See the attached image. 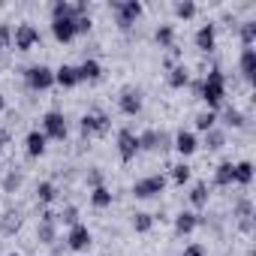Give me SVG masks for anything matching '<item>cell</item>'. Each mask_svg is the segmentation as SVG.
<instances>
[{"mask_svg": "<svg viewBox=\"0 0 256 256\" xmlns=\"http://www.w3.org/2000/svg\"><path fill=\"white\" fill-rule=\"evenodd\" d=\"M36 199H40L42 205H52V202L58 199V187H54L52 181H40V187H36Z\"/></svg>", "mask_w": 256, "mask_h": 256, "instance_id": "obj_27", "label": "cell"}, {"mask_svg": "<svg viewBox=\"0 0 256 256\" xmlns=\"http://www.w3.org/2000/svg\"><path fill=\"white\" fill-rule=\"evenodd\" d=\"M18 184H22V175H16V172H12V175L6 178V190H16Z\"/></svg>", "mask_w": 256, "mask_h": 256, "instance_id": "obj_44", "label": "cell"}, {"mask_svg": "<svg viewBox=\"0 0 256 256\" xmlns=\"http://www.w3.org/2000/svg\"><path fill=\"white\" fill-rule=\"evenodd\" d=\"M238 229L241 232H253V217H241L238 220Z\"/></svg>", "mask_w": 256, "mask_h": 256, "instance_id": "obj_43", "label": "cell"}, {"mask_svg": "<svg viewBox=\"0 0 256 256\" xmlns=\"http://www.w3.org/2000/svg\"><path fill=\"white\" fill-rule=\"evenodd\" d=\"M172 148H175L181 157H190V154L199 151V139H196L190 130H178V133L172 136Z\"/></svg>", "mask_w": 256, "mask_h": 256, "instance_id": "obj_12", "label": "cell"}, {"mask_svg": "<svg viewBox=\"0 0 256 256\" xmlns=\"http://www.w3.org/2000/svg\"><path fill=\"white\" fill-rule=\"evenodd\" d=\"M154 42L160 48H175V28L172 24H160L157 34H154Z\"/></svg>", "mask_w": 256, "mask_h": 256, "instance_id": "obj_22", "label": "cell"}, {"mask_svg": "<svg viewBox=\"0 0 256 256\" xmlns=\"http://www.w3.org/2000/svg\"><path fill=\"white\" fill-rule=\"evenodd\" d=\"M139 151H160V133L157 130L139 133Z\"/></svg>", "mask_w": 256, "mask_h": 256, "instance_id": "obj_24", "label": "cell"}, {"mask_svg": "<svg viewBox=\"0 0 256 256\" xmlns=\"http://www.w3.org/2000/svg\"><path fill=\"white\" fill-rule=\"evenodd\" d=\"M4 108H6V96H4V94H0V112H4Z\"/></svg>", "mask_w": 256, "mask_h": 256, "instance_id": "obj_45", "label": "cell"}, {"mask_svg": "<svg viewBox=\"0 0 256 256\" xmlns=\"http://www.w3.org/2000/svg\"><path fill=\"white\" fill-rule=\"evenodd\" d=\"M54 84H60V88H76V84H78V72H76V66H70V64L58 66V70H54Z\"/></svg>", "mask_w": 256, "mask_h": 256, "instance_id": "obj_19", "label": "cell"}, {"mask_svg": "<svg viewBox=\"0 0 256 256\" xmlns=\"http://www.w3.org/2000/svg\"><path fill=\"white\" fill-rule=\"evenodd\" d=\"M42 136L46 139H54V142H64L70 136V126H66V118L60 112H46L42 114Z\"/></svg>", "mask_w": 256, "mask_h": 256, "instance_id": "obj_4", "label": "cell"}, {"mask_svg": "<svg viewBox=\"0 0 256 256\" xmlns=\"http://www.w3.org/2000/svg\"><path fill=\"white\" fill-rule=\"evenodd\" d=\"M10 42H12V30H10V24H0V48H10Z\"/></svg>", "mask_w": 256, "mask_h": 256, "instance_id": "obj_38", "label": "cell"}, {"mask_svg": "<svg viewBox=\"0 0 256 256\" xmlns=\"http://www.w3.org/2000/svg\"><path fill=\"white\" fill-rule=\"evenodd\" d=\"M12 40H16V48H18V52H30V48L40 42V30H36L30 22H22V24L16 28V34H12Z\"/></svg>", "mask_w": 256, "mask_h": 256, "instance_id": "obj_10", "label": "cell"}, {"mask_svg": "<svg viewBox=\"0 0 256 256\" xmlns=\"http://www.w3.org/2000/svg\"><path fill=\"white\" fill-rule=\"evenodd\" d=\"M187 84H190V70H187L184 64L172 66V70H169V88L181 90V88H187Z\"/></svg>", "mask_w": 256, "mask_h": 256, "instance_id": "obj_21", "label": "cell"}, {"mask_svg": "<svg viewBox=\"0 0 256 256\" xmlns=\"http://www.w3.org/2000/svg\"><path fill=\"white\" fill-rule=\"evenodd\" d=\"M214 184H217V187H229V184H235V163L223 160V163L214 169Z\"/></svg>", "mask_w": 256, "mask_h": 256, "instance_id": "obj_20", "label": "cell"}, {"mask_svg": "<svg viewBox=\"0 0 256 256\" xmlns=\"http://www.w3.org/2000/svg\"><path fill=\"white\" fill-rule=\"evenodd\" d=\"M235 214H238V220H241V217H253V205H250V199H241V202L235 205Z\"/></svg>", "mask_w": 256, "mask_h": 256, "instance_id": "obj_37", "label": "cell"}, {"mask_svg": "<svg viewBox=\"0 0 256 256\" xmlns=\"http://www.w3.org/2000/svg\"><path fill=\"white\" fill-rule=\"evenodd\" d=\"M238 70H241L244 82L253 84V78H256V52H253V48H244V52H241V58H238Z\"/></svg>", "mask_w": 256, "mask_h": 256, "instance_id": "obj_17", "label": "cell"}, {"mask_svg": "<svg viewBox=\"0 0 256 256\" xmlns=\"http://www.w3.org/2000/svg\"><path fill=\"white\" fill-rule=\"evenodd\" d=\"M214 46H217V24H202L196 30V48L208 54V52H214Z\"/></svg>", "mask_w": 256, "mask_h": 256, "instance_id": "obj_14", "label": "cell"}, {"mask_svg": "<svg viewBox=\"0 0 256 256\" xmlns=\"http://www.w3.org/2000/svg\"><path fill=\"white\" fill-rule=\"evenodd\" d=\"M169 148H172V136L160 130V151H169Z\"/></svg>", "mask_w": 256, "mask_h": 256, "instance_id": "obj_42", "label": "cell"}, {"mask_svg": "<svg viewBox=\"0 0 256 256\" xmlns=\"http://www.w3.org/2000/svg\"><path fill=\"white\" fill-rule=\"evenodd\" d=\"M202 223V217L196 214V211H181L178 217H175V235H190V232H196V226Z\"/></svg>", "mask_w": 256, "mask_h": 256, "instance_id": "obj_16", "label": "cell"}, {"mask_svg": "<svg viewBox=\"0 0 256 256\" xmlns=\"http://www.w3.org/2000/svg\"><path fill=\"white\" fill-rule=\"evenodd\" d=\"M163 190H166V175H148V178H139L133 184L136 199H157Z\"/></svg>", "mask_w": 256, "mask_h": 256, "instance_id": "obj_6", "label": "cell"}, {"mask_svg": "<svg viewBox=\"0 0 256 256\" xmlns=\"http://www.w3.org/2000/svg\"><path fill=\"white\" fill-rule=\"evenodd\" d=\"M133 229H136L139 235L151 232V229H154V214H148V211H136V214H133Z\"/></svg>", "mask_w": 256, "mask_h": 256, "instance_id": "obj_26", "label": "cell"}, {"mask_svg": "<svg viewBox=\"0 0 256 256\" xmlns=\"http://www.w3.org/2000/svg\"><path fill=\"white\" fill-rule=\"evenodd\" d=\"M36 238H40V244H54V241H58V214L42 211V217H40V229H36Z\"/></svg>", "mask_w": 256, "mask_h": 256, "instance_id": "obj_11", "label": "cell"}, {"mask_svg": "<svg viewBox=\"0 0 256 256\" xmlns=\"http://www.w3.org/2000/svg\"><path fill=\"white\" fill-rule=\"evenodd\" d=\"M238 36H241V46L244 48H253V42H256V22H244Z\"/></svg>", "mask_w": 256, "mask_h": 256, "instance_id": "obj_31", "label": "cell"}, {"mask_svg": "<svg viewBox=\"0 0 256 256\" xmlns=\"http://www.w3.org/2000/svg\"><path fill=\"white\" fill-rule=\"evenodd\" d=\"M244 120H247V118H244L238 108H232V106L223 112V124H226V126H235V130H241V126H244Z\"/></svg>", "mask_w": 256, "mask_h": 256, "instance_id": "obj_32", "label": "cell"}, {"mask_svg": "<svg viewBox=\"0 0 256 256\" xmlns=\"http://www.w3.org/2000/svg\"><path fill=\"white\" fill-rule=\"evenodd\" d=\"M190 205L193 208H205L208 205V184L205 181H196L193 190H190Z\"/></svg>", "mask_w": 256, "mask_h": 256, "instance_id": "obj_23", "label": "cell"}, {"mask_svg": "<svg viewBox=\"0 0 256 256\" xmlns=\"http://www.w3.org/2000/svg\"><path fill=\"white\" fill-rule=\"evenodd\" d=\"M199 100L208 106V112H217V108L223 106V100H226V76H223L217 66L202 78V84H199Z\"/></svg>", "mask_w": 256, "mask_h": 256, "instance_id": "obj_1", "label": "cell"}, {"mask_svg": "<svg viewBox=\"0 0 256 256\" xmlns=\"http://www.w3.org/2000/svg\"><path fill=\"white\" fill-rule=\"evenodd\" d=\"M18 223H22V220H18V214H12V211H10V214H6V220H4V232L18 229Z\"/></svg>", "mask_w": 256, "mask_h": 256, "instance_id": "obj_40", "label": "cell"}, {"mask_svg": "<svg viewBox=\"0 0 256 256\" xmlns=\"http://www.w3.org/2000/svg\"><path fill=\"white\" fill-rule=\"evenodd\" d=\"M142 90L139 88H133V84H126V88H120V94H118V106H120V112L124 114H130V118H136L139 112H142Z\"/></svg>", "mask_w": 256, "mask_h": 256, "instance_id": "obj_8", "label": "cell"}, {"mask_svg": "<svg viewBox=\"0 0 256 256\" xmlns=\"http://www.w3.org/2000/svg\"><path fill=\"white\" fill-rule=\"evenodd\" d=\"M90 244H94V235H90V229H88L84 223L70 226V232H66V247H70L72 253H84V250H90Z\"/></svg>", "mask_w": 256, "mask_h": 256, "instance_id": "obj_9", "label": "cell"}, {"mask_svg": "<svg viewBox=\"0 0 256 256\" xmlns=\"http://www.w3.org/2000/svg\"><path fill=\"white\" fill-rule=\"evenodd\" d=\"M58 223H60V226H66V229H70V226H76V223H78V208H76V205H66V208L58 214Z\"/></svg>", "mask_w": 256, "mask_h": 256, "instance_id": "obj_34", "label": "cell"}, {"mask_svg": "<svg viewBox=\"0 0 256 256\" xmlns=\"http://www.w3.org/2000/svg\"><path fill=\"white\" fill-rule=\"evenodd\" d=\"M6 256H22V253H16V250H12V253H6Z\"/></svg>", "mask_w": 256, "mask_h": 256, "instance_id": "obj_47", "label": "cell"}, {"mask_svg": "<svg viewBox=\"0 0 256 256\" xmlns=\"http://www.w3.org/2000/svg\"><path fill=\"white\" fill-rule=\"evenodd\" d=\"M175 16L184 18V22L193 18V16H196V4H193V0H181V4H175Z\"/></svg>", "mask_w": 256, "mask_h": 256, "instance_id": "obj_35", "label": "cell"}, {"mask_svg": "<svg viewBox=\"0 0 256 256\" xmlns=\"http://www.w3.org/2000/svg\"><path fill=\"white\" fill-rule=\"evenodd\" d=\"M190 175H193V169H190L187 163H178V166H172V181H175L178 187H184V184L190 181Z\"/></svg>", "mask_w": 256, "mask_h": 256, "instance_id": "obj_33", "label": "cell"}, {"mask_svg": "<svg viewBox=\"0 0 256 256\" xmlns=\"http://www.w3.org/2000/svg\"><path fill=\"white\" fill-rule=\"evenodd\" d=\"M112 10H114V22L120 30H130L136 24V18L145 12V6L139 0H112Z\"/></svg>", "mask_w": 256, "mask_h": 256, "instance_id": "obj_2", "label": "cell"}, {"mask_svg": "<svg viewBox=\"0 0 256 256\" xmlns=\"http://www.w3.org/2000/svg\"><path fill=\"white\" fill-rule=\"evenodd\" d=\"M52 36L58 42H72L76 34V18H52Z\"/></svg>", "mask_w": 256, "mask_h": 256, "instance_id": "obj_13", "label": "cell"}, {"mask_svg": "<svg viewBox=\"0 0 256 256\" xmlns=\"http://www.w3.org/2000/svg\"><path fill=\"white\" fill-rule=\"evenodd\" d=\"M4 142H6V136H4V133H0V151H4Z\"/></svg>", "mask_w": 256, "mask_h": 256, "instance_id": "obj_46", "label": "cell"}, {"mask_svg": "<svg viewBox=\"0 0 256 256\" xmlns=\"http://www.w3.org/2000/svg\"><path fill=\"white\" fill-rule=\"evenodd\" d=\"M90 16H76V34L82 36V34H90Z\"/></svg>", "mask_w": 256, "mask_h": 256, "instance_id": "obj_36", "label": "cell"}, {"mask_svg": "<svg viewBox=\"0 0 256 256\" xmlns=\"http://www.w3.org/2000/svg\"><path fill=\"white\" fill-rule=\"evenodd\" d=\"M88 184H90V190H94V187H102V172H100V169H90Z\"/></svg>", "mask_w": 256, "mask_h": 256, "instance_id": "obj_41", "label": "cell"}, {"mask_svg": "<svg viewBox=\"0 0 256 256\" xmlns=\"http://www.w3.org/2000/svg\"><path fill=\"white\" fill-rule=\"evenodd\" d=\"M250 181H253V163H250V160H241V163H235V184L247 187Z\"/></svg>", "mask_w": 256, "mask_h": 256, "instance_id": "obj_25", "label": "cell"}, {"mask_svg": "<svg viewBox=\"0 0 256 256\" xmlns=\"http://www.w3.org/2000/svg\"><path fill=\"white\" fill-rule=\"evenodd\" d=\"M181 256H208V250H205V244H190V247H184Z\"/></svg>", "mask_w": 256, "mask_h": 256, "instance_id": "obj_39", "label": "cell"}, {"mask_svg": "<svg viewBox=\"0 0 256 256\" xmlns=\"http://www.w3.org/2000/svg\"><path fill=\"white\" fill-rule=\"evenodd\" d=\"M136 154H139V136L130 130V126L118 130V157H120V163H133Z\"/></svg>", "mask_w": 256, "mask_h": 256, "instance_id": "obj_7", "label": "cell"}, {"mask_svg": "<svg viewBox=\"0 0 256 256\" xmlns=\"http://www.w3.org/2000/svg\"><path fill=\"white\" fill-rule=\"evenodd\" d=\"M46 136H42V130H30L28 136H24V151H28V157L30 160H36V157H42L46 154Z\"/></svg>", "mask_w": 256, "mask_h": 256, "instance_id": "obj_15", "label": "cell"}, {"mask_svg": "<svg viewBox=\"0 0 256 256\" xmlns=\"http://www.w3.org/2000/svg\"><path fill=\"white\" fill-rule=\"evenodd\" d=\"M76 72H78V84H82V82H100V78H102V66H100L94 58H88L84 64H78Z\"/></svg>", "mask_w": 256, "mask_h": 256, "instance_id": "obj_18", "label": "cell"}, {"mask_svg": "<svg viewBox=\"0 0 256 256\" xmlns=\"http://www.w3.org/2000/svg\"><path fill=\"white\" fill-rule=\"evenodd\" d=\"M112 130V118L106 112H90L78 120V133L82 139H90V136H106Z\"/></svg>", "mask_w": 256, "mask_h": 256, "instance_id": "obj_3", "label": "cell"}, {"mask_svg": "<svg viewBox=\"0 0 256 256\" xmlns=\"http://www.w3.org/2000/svg\"><path fill=\"white\" fill-rule=\"evenodd\" d=\"M223 145H226V133H223V130H217V126H214V130L205 133V148H208V151H220Z\"/></svg>", "mask_w": 256, "mask_h": 256, "instance_id": "obj_29", "label": "cell"}, {"mask_svg": "<svg viewBox=\"0 0 256 256\" xmlns=\"http://www.w3.org/2000/svg\"><path fill=\"white\" fill-rule=\"evenodd\" d=\"M24 82L30 90H48L54 84V70L46 66V64H36V66H28L24 70Z\"/></svg>", "mask_w": 256, "mask_h": 256, "instance_id": "obj_5", "label": "cell"}, {"mask_svg": "<svg viewBox=\"0 0 256 256\" xmlns=\"http://www.w3.org/2000/svg\"><path fill=\"white\" fill-rule=\"evenodd\" d=\"M214 126H217V112H202V114H196V130L208 133V130H214Z\"/></svg>", "mask_w": 256, "mask_h": 256, "instance_id": "obj_30", "label": "cell"}, {"mask_svg": "<svg viewBox=\"0 0 256 256\" xmlns=\"http://www.w3.org/2000/svg\"><path fill=\"white\" fill-rule=\"evenodd\" d=\"M90 205L100 208V211L108 208V205H112V193H108V187H94V190H90Z\"/></svg>", "mask_w": 256, "mask_h": 256, "instance_id": "obj_28", "label": "cell"}]
</instances>
